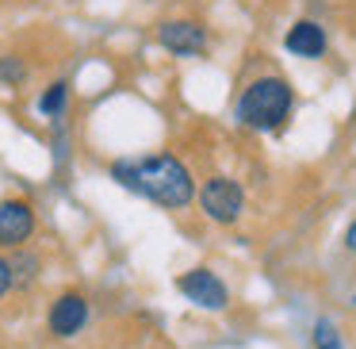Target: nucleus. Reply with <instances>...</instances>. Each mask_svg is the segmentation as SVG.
I'll return each mask as SVG.
<instances>
[{
	"mask_svg": "<svg viewBox=\"0 0 356 349\" xmlns=\"http://www.w3.org/2000/svg\"><path fill=\"white\" fill-rule=\"evenodd\" d=\"M111 180L127 188L134 196L161 203L169 211H180L195 200V180L188 173V165L172 154H149V157H119L111 165Z\"/></svg>",
	"mask_w": 356,
	"mask_h": 349,
	"instance_id": "obj_1",
	"label": "nucleus"
},
{
	"mask_svg": "<svg viewBox=\"0 0 356 349\" xmlns=\"http://www.w3.org/2000/svg\"><path fill=\"white\" fill-rule=\"evenodd\" d=\"M295 93L284 77H257L245 85L238 100V119L249 131H280L284 119L291 116Z\"/></svg>",
	"mask_w": 356,
	"mask_h": 349,
	"instance_id": "obj_2",
	"label": "nucleus"
},
{
	"mask_svg": "<svg viewBox=\"0 0 356 349\" xmlns=\"http://www.w3.org/2000/svg\"><path fill=\"white\" fill-rule=\"evenodd\" d=\"M200 208L207 219L215 223H238L241 219V208H245V192H241L238 180L230 177H207L200 188Z\"/></svg>",
	"mask_w": 356,
	"mask_h": 349,
	"instance_id": "obj_3",
	"label": "nucleus"
},
{
	"mask_svg": "<svg viewBox=\"0 0 356 349\" xmlns=\"http://www.w3.org/2000/svg\"><path fill=\"white\" fill-rule=\"evenodd\" d=\"M177 288L188 303H195V307H203V311H226V303H230V288H226L211 269L184 272V277L177 280Z\"/></svg>",
	"mask_w": 356,
	"mask_h": 349,
	"instance_id": "obj_4",
	"label": "nucleus"
},
{
	"mask_svg": "<svg viewBox=\"0 0 356 349\" xmlns=\"http://www.w3.org/2000/svg\"><path fill=\"white\" fill-rule=\"evenodd\" d=\"M157 42L177 58H195L207 50V27L195 24V20H165L157 27Z\"/></svg>",
	"mask_w": 356,
	"mask_h": 349,
	"instance_id": "obj_5",
	"label": "nucleus"
},
{
	"mask_svg": "<svg viewBox=\"0 0 356 349\" xmlns=\"http://www.w3.org/2000/svg\"><path fill=\"white\" fill-rule=\"evenodd\" d=\"M88 323V300L81 292H62L54 303H50L47 326L54 338H77Z\"/></svg>",
	"mask_w": 356,
	"mask_h": 349,
	"instance_id": "obj_6",
	"label": "nucleus"
},
{
	"mask_svg": "<svg viewBox=\"0 0 356 349\" xmlns=\"http://www.w3.org/2000/svg\"><path fill=\"white\" fill-rule=\"evenodd\" d=\"M35 234V211L27 200H0V249H24Z\"/></svg>",
	"mask_w": 356,
	"mask_h": 349,
	"instance_id": "obj_7",
	"label": "nucleus"
},
{
	"mask_svg": "<svg viewBox=\"0 0 356 349\" xmlns=\"http://www.w3.org/2000/svg\"><path fill=\"white\" fill-rule=\"evenodd\" d=\"M284 47L291 50L295 58H307V62H314V58L325 54V31L314 24V20H299V24L287 27Z\"/></svg>",
	"mask_w": 356,
	"mask_h": 349,
	"instance_id": "obj_8",
	"label": "nucleus"
},
{
	"mask_svg": "<svg viewBox=\"0 0 356 349\" xmlns=\"http://www.w3.org/2000/svg\"><path fill=\"white\" fill-rule=\"evenodd\" d=\"M65 100H70V85H65V81H54V85H50L47 93L39 96V111H42L47 119H62Z\"/></svg>",
	"mask_w": 356,
	"mask_h": 349,
	"instance_id": "obj_9",
	"label": "nucleus"
},
{
	"mask_svg": "<svg viewBox=\"0 0 356 349\" xmlns=\"http://www.w3.org/2000/svg\"><path fill=\"white\" fill-rule=\"evenodd\" d=\"M12 280H16V284H31V280L35 277H39V257H35V254H24V249H19V254L16 257H12Z\"/></svg>",
	"mask_w": 356,
	"mask_h": 349,
	"instance_id": "obj_10",
	"label": "nucleus"
},
{
	"mask_svg": "<svg viewBox=\"0 0 356 349\" xmlns=\"http://www.w3.org/2000/svg\"><path fill=\"white\" fill-rule=\"evenodd\" d=\"M314 349H345L341 346V334L330 318H318L314 323Z\"/></svg>",
	"mask_w": 356,
	"mask_h": 349,
	"instance_id": "obj_11",
	"label": "nucleus"
},
{
	"mask_svg": "<svg viewBox=\"0 0 356 349\" xmlns=\"http://www.w3.org/2000/svg\"><path fill=\"white\" fill-rule=\"evenodd\" d=\"M27 65L19 58H0V85H24Z\"/></svg>",
	"mask_w": 356,
	"mask_h": 349,
	"instance_id": "obj_12",
	"label": "nucleus"
},
{
	"mask_svg": "<svg viewBox=\"0 0 356 349\" xmlns=\"http://www.w3.org/2000/svg\"><path fill=\"white\" fill-rule=\"evenodd\" d=\"M12 284H16V280H12V265H8V257H0V295L8 292Z\"/></svg>",
	"mask_w": 356,
	"mask_h": 349,
	"instance_id": "obj_13",
	"label": "nucleus"
},
{
	"mask_svg": "<svg viewBox=\"0 0 356 349\" xmlns=\"http://www.w3.org/2000/svg\"><path fill=\"white\" fill-rule=\"evenodd\" d=\"M345 249H348V254H356V219H353V226L345 231Z\"/></svg>",
	"mask_w": 356,
	"mask_h": 349,
	"instance_id": "obj_14",
	"label": "nucleus"
},
{
	"mask_svg": "<svg viewBox=\"0 0 356 349\" xmlns=\"http://www.w3.org/2000/svg\"><path fill=\"white\" fill-rule=\"evenodd\" d=\"M353 303H356V300H353Z\"/></svg>",
	"mask_w": 356,
	"mask_h": 349,
	"instance_id": "obj_15",
	"label": "nucleus"
}]
</instances>
